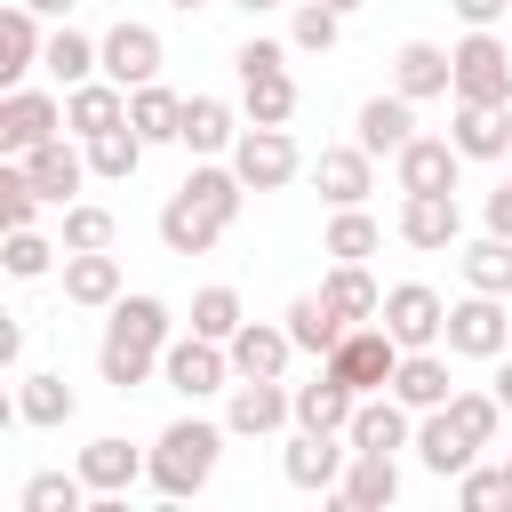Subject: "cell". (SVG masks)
<instances>
[{
    "label": "cell",
    "instance_id": "74e56055",
    "mask_svg": "<svg viewBox=\"0 0 512 512\" xmlns=\"http://www.w3.org/2000/svg\"><path fill=\"white\" fill-rule=\"evenodd\" d=\"M184 192H192L200 208H216L224 224H240V200H248V184H240V168H232V160H192Z\"/></svg>",
    "mask_w": 512,
    "mask_h": 512
},
{
    "label": "cell",
    "instance_id": "7a4b0ae2",
    "mask_svg": "<svg viewBox=\"0 0 512 512\" xmlns=\"http://www.w3.org/2000/svg\"><path fill=\"white\" fill-rule=\"evenodd\" d=\"M224 432L232 424H208V416H176L160 440H152V488L168 496V504H184V496H200L208 480H216V456H224Z\"/></svg>",
    "mask_w": 512,
    "mask_h": 512
},
{
    "label": "cell",
    "instance_id": "4dcf8cb0",
    "mask_svg": "<svg viewBox=\"0 0 512 512\" xmlns=\"http://www.w3.org/2000/svg\"><path fill=\"white\" fill-rule=\"evenodd\" d=\"M352 136H360L368 152H400V144L416 136V96H400V88H392V96H368V104L352 112Z\"/></svg>",
    "mask_w": 512,
    "mask_h": 512
},
{
    "label": "cell",
    "instance_id": "2e32d148",
    "mask_svg": "<svg viewBox=\"0 0 512 512\" xmlns=\"http://www.w3.org/2000/svg\"><path fill=\"white\" fill-rule=\"evenodd\" d=\"M24 176L40 184V200L72 208V192H80L96 168H88V144H72V136H48V144H32V152H24Z\"/></svg>",
    "mask_w": 512,
    "mask_h": 512
},
{
    "label": "cell",
    "instance_id": "f1b7e54d",
    "mask_svg": "<svg viewBox=\"0 0 512 512\" xmlns=\"http://www.w3.org/2000/svg\"><path fill=\"white\" fill-rule=\"evenodd\" d=\"M352 408H360V392H352L328 360H320V376H312V384H296V424H304V432H344V424H352Z\"/></svg>",
    "mask_w": 512,
    "mask_h": 512
},
{
    "label": "cell",
    "instance_id": "603a6c76",
    "mask_svg": "<svg viewBox=\"0 0 512 512\" xmlns=\"http://www.w3.org/2000/svg\"><path fill=\"white\" fill-rule=\"evenodd\" d=\"M472 456H480V440H472L448 408H424V424H416V464H424L432 480H456Z\"/></svg>",
    "mask_w": 512,
    "mask_h": 512
},
{
    "label": "cell",
    "instance_id": "52a82bcc",
    "mask_svg": "<svg viewBox=\"0 0 512 512\" xmlns=\"http://www.w3.org/2000/svg\"><path fill=\"white\" fill-rule=\"evenodd\" d=\"M224 424H232L240 440H272L280 424H296V384H280V376H232Z\"/></svg>",
    "mask_w": 512,
    "mask_h": 512
},
{
    "label": "cell",
    "instance_id": "9c48e42d",
    "mask_svg": "<svg viewBox=\"0 0 512 512\" xmlns=\"http://www.w3.org/2000/svg\"><path fill=\"white\" fill-rule=\"evenodd\" d=\"M456 96L464 104H512V48L496 32H464L456 40Z\"/></svg>",
    "mask_w": 512,
    "mask_h": 512
},
{
    "label": "cell",
    "instance_id": "5b68a950",
    "mask_svg": "<svg viewBox=\"0 0 512 512\" xmlns=\"http://www.w3.org/2000/svg\"><path fill=\"white\" fill-rule=\"evenodd\" d=\"M328 368H336L352 392H384V384H392V368H400V336H392L384 320H352V328H344V344L328 352Z\"/></svg>",
    "mask_w": 512,
    "mask_h": 512
},
{
    "label": "cell",
    "instance_id": "ffe728a7",
    "mask_svg": "<svg viewBox=\"0 0 512 512\" xmlns=\"http://www.w3.org/2000/svg\"><path fill=\"white\" fill-rule=\"evenodd\" d=\"M128 288H120V256L112 248H64V304L80 312H112Z\"/></svg>",
    "mask_w": 512,
    "mask_h": 512
},
{
    "label": "cell",
    "instance_id": "d6a6232c",
    "mask_svg": "<svg viewBox=\"0 0 512 512\" xmlns=\"http://www.w3.org/2000/svg\"><path fill=\"white\" fill-rule=\"evenodd\" d=\"M240 112H248L256 128H288V120H296V80H288V64L240 72Z\"/></svg>",
    "mask_w": 512,
    "mask_h": 512
},
{
    "label": "cell",
    "instance_id": "e0dca14e",
    "mask_svg": "<svg viewBox=\"0 0 512 512\" xmlns=\"http://www.w3.org/2000/svg\"><path fill=\"white\" fill-rule=\"evenodd\" d=\"M456 168H464L456 136H408V144L392 152V176H400V192H456Z\"/></svg>",
    "mask_w": 512,
    "mask_h": 512
},
{
    "label": "cell",
    "instance_id": "8d00e7d4",
    "mask_svg": "<svg viewBox=\"0 0 512 512\" xmlns=\"http://www.w3.org/2000/svg\"><path fill=\"white\" fill-rule=\"evenodd\" d=\"M40 64H48L64 88H80V80H96V72H104V40H88V32H72V24H56Z\"/></svg>",
    "mask_w": 512,
    "mask_h": 512
},
{
    "label": "cell",
    "instance_id": "9f6ffc18",
    "mask_svg": "<svg viewBox=\"0 0 512 512\" xmlns=\"http://www.w3.org/2000/svg\"><path fill=\"white\" fill-rule=\"evenodd\" d=\"M232 8H248V16H264V8H280V0H232Z\"/></svg>",
    "mask_w": 512,
    "mask_h": 512
},
{
    "label": "cell",
    "instance_id": "ab89813d",
    "mask_svg": "<svg viewBox=\"0 0 512 512\" xmlns=\"http://www.w3.org/2000/svg\"><path fill=\"white\" fill-rule=\"evenodd\" d=\"M320 248H328L336 264H368V256L384 248V224H376L368 208H336V216H328V240H320Z\"/></svg>",
    "mask_w": 512,
    "mask_h": 512
},
{
    "label": "cell",
    "instance_id": "681fc988",
    "mask_svg": "<svg viewBox=\"0 0 512 512\" xmlns=\"http://www.w3.org/2000/svg\"><path fill=\"white\" fill-rule=\"evenodd\" d=\"M456 504H464V512L512 504V480H504V464H464V472H456Z\"/></svg>",
    "mask_w": 512,
    "mask_h": 512
},
{
    "label": "cell",
    "instance_id": "e575fe53",
    "mask_svg": "<svg viewBox=\"0 0 512 512\" xmlns=\"http://www.w3.org/2000/svg\"><path fill=\"white\" fill-rule=\"evenodd\" d=\"M128 128H136L144 144H176V128H184V96H176V88H160V80L128 88Z\"/></svg>",
    "mask_w": 512,
    "mask_h": 512
},
{
    "label": "cell",
    "instance_id": "c3c4849f",
    "mask_svg": "<svg viewBox=\"0 0 512 512\" xmlns=\"http://www.w3.org/2000/svg\"><path fill=\"white\" fill-rule=\"evenodd\" d=\"M448 416H456L480 448H496V432H504V400H496V392H456V400H448Z\"/></svg>",
    "mask_w": 512,
    "mask_h": 512
},
{
    "label": "cell",
    "instance_id": "7402d4cb",
    "mask_svg": "<svg viewBox=\"0 0 512 512\" xmlns=\"http://www.w3.org/2000/svg\"><path fill=\"white\" fill-rule=\"evenodd\" d=\"M224 352H232V376H288L296 336H288V320H240V336Z\"/></svg>",
    "mask_w": 512,
    "mask_h": 512
},
{
    "label": "cell",
    "instance_id": "9a60e30c",
    "mask_svg": "<svg viewBox=\"0 0 512 512\" xmlns=\"http://www.w3.org/2000/svg\"><path fill=\"white\" fill-rule=\"evenodd\" d=\"M392 88L400 96H456V48H440V40H400L392 48Z\"/></svg>",
    "mask_w": 512,
    "mask_h": 512
},
{
    "label": "cell",
    "instance_id": "7dc6e473",
    "mask_svg": "<svg viewBox=\"0 0 512 512\" xmlns=\"http://www.w3.org/2000/svg\"><path fill=\"white\" fill-rule=\"evenodd\" d=\"M56 256H64V240H40V232L24 224V232H8V256H0V264H8V280H40Z\"/></svg>",
    "mask_w": 512,
    "mask_h": 512
},
{
    "label": "cell",
    "instance_id": "6da1fadb",
    "mask_svg": "<svg viewBox=\"0 0 512 512\" xmlns=\"http://www.w3.org/2000/svg\"><path fill=\"white\" fill-rule=\"evenodd\" d=\"M168 336H176V312H168L160 296H120L112 320H104V344H96V376H104L112 392H136V384L160 368Z\"/></svg>",
    "mask_w": 512,
    "mask_h": 512
},
{
    "label": "cell",
    "instance_id": "4fadbf2b",
    "mask_svg": "<svg viewBox=\"0 0 512 512\" xmlns=\"http://www.w3.org/2000/svg\"><path fill=\"white\" fill-rule=\"evenodd\" d=\"M312 184H320V200H328V208H360V200L376 192V152H368L360 136H352V144H320Z\"/></svg>",
    "mask_w": 512,
    "mask_h": 512
},
{
    "label": "cell",
    "instance_id": "d4e9b609",
    "mask_svg": "<svg viewBox=\"0 0 512 512\" xmlns=\"http://www.w3.org/2000/svg\"><path fill=\"white\" fill-rule=\"evenodd\" d=\"M448 136H456L464 160H512V104H464V96H456Z\"/></svg>",
    "mask_w": 512,
    "mask_h": 512
},
{
    "label": "cell",
    "instance_id": "680465c9",
    "mask_svg": "<svg viewBox=\"0 0 512 512\" xmlns=\"http://www.w3.org/2000/svg\"><path fill=\"white\" fill-rule=\"evenodd\" d=\"M168 8H184V16H192V8H208V0H168Z\"/></svg>",
    "mask_w": 512,
    "mask_h": 512
},
{
    "label": "cell",
    "instance_id": "f907efd6",
    "mask_svg": "<svg viewBox=\"0 0 512 512\" xmlns=\"http://www.w3.org/2000/svg\"><path fill=\"white\" fill-rule=\"evenodd\" d=\"M264 64H288V48L280 40H240L232 48V72H264Z\"/></svg>",
    "mask_w": 512,
    "mask_h": 512
},
{
    "label": "cell",
    "instance_id": "b9f144b4",
    "mask_svg": "<svg viewBox=\"0 0 512 512\" xmlns=\"http://www.w3.org/2000/svg\"><path fill=\"white\" fill-rule=\"evenodd\" d=\"M88 496H96V488H88V480H80V464H72V472H32L16 504H24V512H80Z\"/></svg>",
    "mask_w": 512,
    "mask_h": 512
},
{
    "label": "cell",
    "instance_id": "8992f818",
    "mask_svg": "<svg viewBox=\"0 0 512 512\" xmlns=\"http://www.w3.org/2000/svg\"><path fill=\"white\" fill-rule=\"evenodd\" d=\"M232 168H240V184L248 192H280V184H296L304 176V152H296V136L288 128H240V144H232Z\"/></svg>",
    "mask_w": 512,
    "mask_h": 512
},
{
    "label": "cell",
    "instance_id": "f35d334b",
    "mask_svg": "<svg viewBox=\"0 0 512 512\" xmlns=\"http://www.w3.org/2000/svg\"><path fill=\"white\" fill-rule=\"evenodd\" d=\"M144 152H152V144H144L128 120H120V128H104V136H88V168H96L104 184H128V176L144 168Z\"/></svg>",
    "mask_w": 512,
    "mask_h": 512
},
{
    "label": "cell",
    "instance_id": "d590c367",
    "mask_svg": "<svg viewBox=\"0 0 512 512\" xmlns=\"http://www.w3.org/2000/svg\"><path fill=\"white\" fill-rule=\"evenodd\" d=\"M464 288H480V296H512V240L504 232H480V240H464Z\"/></svg>",
    "mask_w": 512,
    "mask_h": 512
},
{
    "label": "cell",
    "instance_id": "91938a15",
    "mask_svg": "<svg viewBox=\"0 0 512 512\" xmlns=\"http://www.w3.org/2000/svg\"><path fill=\"white\" fill-rule=\"evenodd\" d=\"M504 480H512V456H504Z\"/></svg>",
    "mask_w": 512,
    "mask_h": 512
},
{
    "label": "cell",
    "instance_id": "f6af8a7d",
    "mask_svg": "<svg viewBox=\"0 0 512 512\" xmlns=\"http://www.w3.org/2000/svg\"><path fill=\"white\" fill-rule=\"evenodd\" d=\"M32 216H40V184L24 176V160H8V168H0V224H8V232H24Z\"/></svg>",
    "mask_w": 512,
    "mask_h": 512
},
{
    "label": "cell",
    "instance_id": "836d02e7",
    "mask_svg": "<svg viewBox=\"0 0 512 512\" xmlns=\"http://www.w3.org/2000/svg\"><path fill=\"white\" fill-rule=\"evenodd\" d=\"M280 320H288V336H296V352H312V360H328V352L344 344V328H352V320H344V312H336V304H328L320 288H312V296H296V304H288Z\"/></svg>",
    "mask_w": 512,
    "mask_h": 512
},
{
    "label": "cell",
    "instance_id": "1f68e13d",
    "mask_svg": "<svg viewBox=\"0 0 512 512\" xmlns=\"http://www.w3.org/2000/svg\"><path fill=\"white\" fill-rule=\"evenodd\" d=\"M72 408H80V392H72L56 368H32V376H16V424H40V432H56V424H72Z\"/></svg>",
    "mask_w": 512,
    "mask_h": 512
},
{
    "label": "cell",
    "instance_id": "7bdbcfd3",
    "mask_svg": "<svg viewBox=\"0 0 512 512\" xmlns=\"http://www.w3.org/2000/svg\"><path fill=\"white\" fill-rule=\"evenodd\" d=\"M240 320H248V312H240V288H224V280H216V288H200V296H192V328H200V336L232 344V336H240Z\"/></svg>",
    "mask_w": 512,
    "mask_h": 512
},
{
    "label": "cell",
    "instance_id": "ac0fdd59",
    "mask_svg": "<svg viewBox=\"0 0 512 512\" xmlns=\"http://www.w3.org/2000/svg\"><path fill=\"white\" fill-rule=\"evenodd\" d=\"M408 248H456L464 240V208L456 192H400V224H392Z\"/></svg>",
    "mask_w": 512,
    "mask_h": 512
},
{
    "label": "cell",
    "instance_id": "6f0895ef",
    "mask_svg": "<svg viewBox=\"0 0 512 512\" xmlns=\"http://www.w3.org/2000/svg\"><path fill=\"white\" fill-rule=\"evenodd\" d=\"M328 8H336V16H352V8H368V0H328Z\"/></svg>",
    "mask_w": 512,
    "mask_h": 512
},
{
    "label": "cell",
    "instance_id": "f546056e",
    "mask_svg": "<svg viewBox=\"0 0 512 512\" xmlns=\"http://www.w3.org/2000/svg\"><path fill=\"white\" fill-rule=\"evenodd\" d=\"M48 56V32H40V8H24V0H8V16H0V80L8 88H24V72Z\"/></svg>",
    "mask_w": 512,
    "mask_h": 512
},
{
    "label": "cell",
    "instance_id": "ba28073f",
    "mask_svg": "<svg viewBox=\"0 0 512 512\" xmlns=\"http://www.w3.org/2000/svg\"><path fill=\"white\" fill-rule=\"evenodd\" d=\"M344 464H352V440L344 432H288V448H280V480L288 488H304V496H328L336 480H344Z\"/></svg>",
    "mask_w": 512,
    "mask_h": 512
},
{
    "label": "cell",
    "instance_id": "83f0119b",
    "mask_svg": "<svg viewBox=\"0 0 512 512\" xmlns=\"http://www.w3.org/2000/svg\"><path fill=\"white\" fill-rule=\"evenodd\" d=\"M384 392H400V400L424 416V408H448V400H456V376H448V360L424 344V352H400V368H392Z\"/></svg>",
    "mask_w": 512,
    "mask_h": 512
},
{
    "label": "cell",
    "instance_id": "60d3db41",
    "mask_svg": "<svg viewBox=\"0 0 512 512\" xmlns=\"http://www.w3.org/2000/svg\"><path fill=\"white\" fill-rule=\"evenodd\" d=\"M320 296H328V304H336L344 320H376V312H384V288L368 280V264H328Z\"/></svg>",
    "mask_w": 512,
    "mask_h": 512
},
{
    "label": "cell",
    "instance_id": "484cf974",
    "mask_svg": "<svg viewBox=\"0 0 512 512\" xmlns=\"http://www.w3.org/2000/svg\"><path fill=\"white\" fill-rule=\"evenodd\" d=\"M120 120H128V88H120V80H104V72H96V80L64 88V128H72L80 144H88V136H104V128H120Z\"/></svg>",
    "mask_w": 512,
    "mask_h": 512
},
{
    "label": "cell",
    "instance_id": "db71d44e",
    "mask_svg": "<svg viewBox=\"0 0 512 512\" xmlns=\"http://www.w3.org/2000/svg\"><path fill=\"white\" fill-rule=\"evenodd\" d=\"M496 400H504V416H512V360H496Z\"/></svg>",
    "mask_w": 512,
    "mask_h": 512
},
{
    "label": "cell",
    "instance_id": "4316f807",
    "mask_svg": "<svg viewBox=\"0 0 512 512\" xmlns=\"http://www.w3.org/2000/svg\"><path fill=\"white\" fill-rule=\"evenodd\" d=\"M144 472H152V456H136L120 432H104V440H88V448H80V480H88L96 496H128Z\"/></svg>",
    "mask_w": 512,
    "mask_h": 512
},
{
    "label": "cell",
    "instance_id": "cb8c5ba5",
    "mask_svg": "<svg viewBox=\"0 0 512 512\" xmlns=\"http://www.w3.org/2000/svg\"><path fill=\"white\" fill-rule=\"evenodd\" d=\"M344 512H384V504H400V464L392 456H368V448H352V464H344V480L328 488Z\"/></svg>",
    "mask_w": 512,
    "mask_h": 512
},
{
    "label": "cell",
    "instance_id": "277c9868",
    "mask_svg": "<svg viewBox=\"0 0 512 512\" xmlns=\"http://www.w3.org/2000/svg\"><path fill=\"white\" fill-rule=\"evenodd\" d=\"M456 360H504V344H512V312H504V296H456L448 304V336H440Z\"/></svg>",
    "mask_w": 512,
    "mask_h": 512
},
{
    "label": "cell",
    "instance_id": "30bf717a",
    "mask_svg": "<svg viewBox=\"0 0 512 512\" xmlns=\"http://www.w3.org/2000/svg\"><path fill=\"white\" fill-rule=\"evenodd\" d=\"M48 136H64V96H48V88H8V96H0V152L24 160V152L48 144Z\"/></svg>",
    "mask_w": 512,
    "mask_h": 512
},
{
    "label": "cell",
    "instance_id": "5bb4252c",
    "mask_svg": "<svg viewBox=\"0 0 512 512\" xmlns=\"http://www.w3.org/2000/svg\"><path fill=\"white\" fill-rule=\"evenodd\" d=\"M160 32L152 24H136V16H120L112 32H104V80H120V88H144V80H160Z\"/></svg>",
    "mask_w": 512,
    "mask_h": 512
},
{
    "label": "cell",
    "instance_id": "8fae6325",
    "mask_svg": "<svg viewBox=\"0 0 512 512\" xmlns=\"http://www.w3.org/2000/svg\"><path fill=\"white\" fill-rule=\"evenodd\" d=\"M376 320L400 336V352H424V344H440V336H448V304H440V288H424V280L384 288V312H376Z\"/></svg>",
    "mask_w": 512,
    "mask_h": 512
},
{
    "label": "cell",
    "instance_id": "816d5d0a",
    "mask_svg": "<svg viewBox=\"0 0 512 512\" xmlns=\"http://www.w3.org/2000/svg\"><path fill=\"white\" fill-rule=\"evenodd\" d=\"M448 8H456V16L472 24V32H496V16H504L512 0H448Z\"/></svg>",
    "mask_w": 512,
    "mask_h": 512
},
{
    "label": "cell",
    "instance_id": "44dd1931",
    "mask_svg": "<svg viewBox=\"0 0 512 512\" xmlns=\"http://www.w3.org/2000/svg\"><path fill=\"white\" fill-rule=\"evenodd\" d=\"M176 144H184L192 160H232V144H240V112H232L224 96H184V128H176Z\"/></svg>",
    "mask_w": 512,
    "mask_h": 512
},
{
    "label": "cell",
    "instance_id": "3957f363",
    "mask_svg": "<svg viewBox=\"0 0 512 512\" xmlns=\"http://www.w3.org/2000/svg\"><path fill=\"white\" fill-rule=\"evenodd\" d=\"M160 384H168V392H184V400L232 392V352H224L216 336L184 328V336H168V352H160Z\"/></svg>",
    "mask_w": 512,
    "mask_h": 512
},
{
    "label": "cell",
    "instance_id": "7c38bea8",
    "mask_svg": "<svg viewBox=\"0 0 512 512\" xmlns=\"http://www.w3.org/2000/svg\"><path fill=\"white\" fill-rule=\"evenodd\" d=\"M344 440H352V448H368V456H400V448H416V408H408L400 392H360V408H352Z\"/></svg>",
    "mask_w": 512,
    "mask_h": 512
},
{
    "label": "cell",
    "instance_id": "11a10c76",
    "mask_svg": "<svg viewBox=\"0 0 512 512\" xmlns=\"http://www.w3.org/2000/svg\"><path fill=\"white\" fill-rule=\"evenodd\" d=\"M24 8H40V16H72L80 0H24Z\"/></svg>",
    "mask_w": 512,
    "mask_h": 512
},
{
    "label": "cell",
    "instance_id": "ee69618b",
    "mask_svg": "<svg viewBox=\"0 0 512 512\" xmlns=\"http://www.w3.org/2000/svg\"><path fill=\"white\" fill-rule=\"evenodd\" d=\"M336 32H344V16H336L328 0H304V8L288 16V48H304V56H328Z\"/></svg>",
    "mask_w": 512,
    "mask_h": 512
},
{
    "label": "cell",
    "instance_id": "d6986e66",
    "mask_svg": "<svg viewBox=\"0 0 512 512\" xmlns=\"http://www.w3.org/2000/svg\"><path fill=\"white\" fill-rule=\"evenodd\" d=\"M224 232H232V224H224L216 208H200V200H192L184 184H176V192L160 200V248H168V256H208V248H216Z\"/></svg>",
    "mask_w": 512,
    "mask_h": 512
},
{
    "label": "cell",
    "instance_id": "f5cc1de1",
    "mask_svg": "<svg viewBox=\"0 0 512 512\" xmlns=\"http://www.w3.org/2000/svg\"><path fill=\"white\" fill-rule=\"evenodd\" d=\"M480 216H488V232H504V240H512V176L488 192V208H480Z\"/></svg>",
    "mask_w": 512,
    "mask_h": 512
},
{
    "label": "cell",
    "instance_id": "bcb514c9",
    "mask_svg": "<svg viewBox=\"0 0 512 512\" xmlns=\"http://www.w3.org/2000/svg\"><path fill=\"white\" fill-rule=\"evenodd\" d=\"M112 232H120V224H112L104 200H72V208H64V248H112Z\"/></svg>",
    "mask_w": 512,
    "mask_h": 512
}]
</instances>
